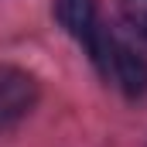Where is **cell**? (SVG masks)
<instances>
[{"label":"cell","mask_w":147,"mask_h":147,"mask_svg":"<svg viewBox=\"0 0 147 147\" xmlns=\"http://www.w3.org/2000/svg\"><path fill=\"white\" fill-rule=\"evenodd\" d=\"M38 103V82L17 65H0V130L21 123Z\"/></svg>","instance_id":"obj_2"},{"label":"cell","mask_w":147,"mask_h":147,"mask_svg":"<svg viewBox=\"0 0 147 147\" xmlns=\"http://www.w3.org/2000/svg\"><path fill=\"white\" fill-rule=\"evenodd\" d=\"M58 21H62V28L72 38H79L82 45H89V41L96 38V31L103 28L96 0H58Z\"/></svg>","instance_id":"obj_3"},{"label":"cell","mask_w":147,"mask_h":147,"mask_svg":"<svg viewBox=\"0 0 147 147\" xmlns=\"http://www.w3.org/2000/svg\"><path fill=\"white\" fill-rule=\"evenodd\" d=\"M96 69L110 79L113 86H120L130 99H140L147 96V58L140 51H134L127 41L110 34V28H99L96 38L86 45Z\"/></svg>","instance_id":"obj_1"},{"label":"cell","mask_w":147,"mask_h":147,"mask_svg":"<svg viewBox=\"0 0 147 147\" xmlns=\"http://www.w3.org/2000/svg\"><path fill=\"white\" fill-rule=\"evenodd\" d=\"M120 14L140 38H147V0H120Z\"/></svg>","instance_id":"obj_4"}]
</instances>
